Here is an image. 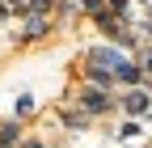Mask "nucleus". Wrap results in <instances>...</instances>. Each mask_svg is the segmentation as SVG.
<instances>
[{
    "label": "nucleus",
    "instance_id": "2",
    "mask_svg": "<svg viewBox=\"0 0 152 148\" xmlns=\"http://www.w3.org/2000/svg\"><path fill=\"white\" fill-rule=\"evenodd\" d=\"M85 59H89V64H97V68H110L114 76H118V72H123L131 59H135V55H131L127 47H118V42H106V38H102V42H93V47L85 51Z\"/></svg>",
    "mask_w": 152,
    "mask_h": 148
},
{
    "label": "nucleus",
    "instance_id": "11",
    "mask_svg": "<svg viewBox=\"0 0 152 148\" xmlns=\"http://www.w3.org/2000/svg\"><path fill=\"white\" fill-rule=\"evenodd\" d=\"M9 4H17V0H9Z\"/></svg>",
    "mask_w": 152,
    "mask_h": 148
},
{
    "label": "nucleus",
    "instance_id": "7",
    "mask_svg": "<svg viewBox=\"0 0 152 148\" xmlns=\"http://www.w3.org/2000/svg\"><path fill=\"white\" fill-rule=\"evenodd\" d=\"M21 140H26V127H21V119H4L0 123V144H9V148H21Z\"/></svg>",
    "mask_w": 152,
    "mask_h": 148
},
{
    "label": "nucleus",
    "instance_id": "6",
    "mask_svg": "<svg viewBox=\"0 0 152 148\" xmlns=\"http://www.w3.org/2000/svg\"><path fill=\"white\" fill-rule=\"evenodd\" d=\"M80 81L102 85V89H118V76H114L110 68H97V64H89V59H80Z\"/></svg>",
    "mask_w": 152,
    "mask_h": 148
},
{
    "label": "nucleus",
    "instance_id": "4",
    "mask_svg": "<svg viewBox=\"0 0 152 148\" xmlns=\"http://www.w3.org/2000/svg\"><path fill=\"white\" fill-rule=\"evenodd\" d=\"M55 26H59V21H55V13H26V17H21V30H17V42H21V47L42 42V38H51Z\"/></svg>",
    "mask_w": 152,
    "mask_h": 148
},
{
    "label": "nucleus",
    "instance_id": "10",
    "mask_svg": "<svg viewBox=\"0 0 152 148\" xmlns=\"http://www.w3.org/2000/svg\"><path fill=\"white\" fill-rule=\"evenodd\" d=\"M21 148H47V144H42V140H30V136H26V140H21Z\"/></svg>",
    "mask_w": 152,
    "mask_h": 148
},
{
    "label": "nucleus",
    "instance_id": "1",
    "mask_svg": "<svg viewBox=\"0 0 152 148\" xmlns=\"http://www.w3.org/2000/svg\"><path fill=\"white\" fill-rule=\"evenodd\" d=\"M72 102H76V106H85L93 119H106V114H114V110H118V93H114V89L89 85V81H80V85L72 89Z\"/></svg>",
    "mask_w": 152,
    "mask_h": 148
},
{
    "label": "nucleus",
    "instance_id": "3",
    "mask_svg": "<svg viewBox=\"0 0 152 148\" xmlns=\"http://www.w3.org/2000/svg\"><path fill=\"white\" fill-rule=\"evenodd\" d=\"M118 110L131 114V119H148V114H152V85H123Z\"/></svg>",
    "mask_w": 152,
    "mask_h": 148
},
{
    "label": "nucleus",
    "instance_id": "5",
    "mask_svg": "<svg viewBox=\"0 0 152 148\" xmlns=\"http://www.w3.org/2000/svg\"><path fill=\"white\" fill-rule=\"evenodd\" d=\"M55 119H59V127H64V131H72V136H80V131H89V127L97 123V119H93L85 106H76L72 97H68L59 110H55Z\"/></svg>",
    "mask_w": 152,
    "mask_h": 148
},
{
    "label": "nucleus",
    "instance_id": "8",
    "mask_svg": "<svg viewBox=\"0 0 152 148\" xmlns=\"http://www.w3.org/2000/svg\"><path fill=\"white\" fill-rule=\"evenodd\" d=\"M140 136H144V123H140V119H131V114L118 123V131H114V140H118V144H135Z\"/></svg>",
    "mask_w": 152,
    "mask_h": 148
},
{
    "label": "nucleus",
    "instance_id": "12",
    "mask_svg": "<svg viewBox=\"0 0 152 148\" xmlns=\"http://www.w3.org/2000/svg\"><path fill=\"white\" fill-rule=\"evenodd\" d=\"M144 148H152V144H144Z\"/></svg>",
    "mask_w": 152,
    "mask_h": 148
},
{
    "label": "nucleus",
    "instance_id": "9",
    "mask_svg": "<svg viewBox=\"0 0 152 148\" xmlns=\"http://www.w3.org/2000/svg\"><path fill=\"white\" fill-rule=\"evenodd\" d=\"M34 110H38V97H34V93H17V106H13L17 119H30Z\"/></svg>",
    "mask_w": 152,
    "mask_h": 148
}]
</instances>
